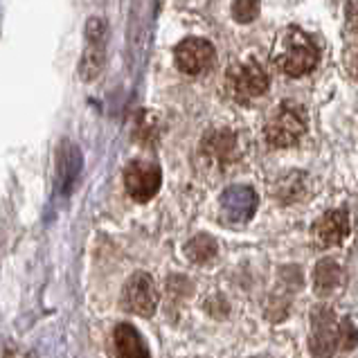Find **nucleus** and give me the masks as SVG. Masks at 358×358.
Listing matches in <instances>:
<instances>
[{
  "instance_id": "f257e3e1",
  "label": "nucleus",
  "mask_w": 358,
  "mask_h": 358,
  "mask_svg": "<svg viewBox=\"0 0 358 358\" xmlns=\"http://www.w3.org/2000/svg\"><path fill=\"white\" fill-rule=\"evenodd\" d=\"M320 61L318 45L309 34L295 27H286L278 34L273 45V64L289 77H304L315 70Z\"/></svg>"
},
{
  "instance_id": "f03ea898",
  "label": "nucleus",
  "mask_w": 358,
  "mask_h": 358,
  "mask_svg": "<svg viewBox=\"0 0 358 358\" xmlns=\"http://www.w3.org/2000/svg\"><path fill=\"white\" fill-rule=\"evenodd\" d=\"M306 133V113L295 101H284L268 117L264 127V138L271 147H293Z\"/></svg>"
},
{
  "instance_id": "7ed1b4c3",
  "label": "nucleus",
  "mask_w": 358,
  "mask_h": 358,
  "mask_svg": "<svg viewBox=\"0 0 358 358\" xmlns=\"http://www.w3.org/2000/svg\"><path fill=\"white\" fill-rule=\"evenodd\" d=\"M228 88L234 99L248 101L266 93L268 88V73L257 59H245L228 70Z\"/></svg>"
},
{
  "instance_id": "20e7f679",
  "label": "nucleus",
  "mask_w": 358,
  "mask_h": 358,
  "mask_svg": "<svg viewBox=\"0 0 358 358\" xmlns=\"http://www.w3.org/2000/svg\"><path fill=\"white\" fill-rule=\"evenodd\" d=\"M162 182V171L156 162L136 160L124 171V187L127 194L138 203H147L158 194Z\"/></svg>"
},
{
  "instance_id": "39448f33",
  "label": "nucleus",
  "mask_w": 358,
  "mask_h": 358,
  "mask_svg": "<svg viewBox=\"0 0 358 358\" xmlns=\"http://www.w3.org/2000/svg\"><path fill=\"white\" fill-rule=\"evenodd\" d=\"M173 59L180 73L185 75H201L214 66L217 50L206 38H185L173 50Z\"/></svg>"
},
{
  "instance_id": "423d86ee",
  "label": "nucleus",
  "mask_w": 358,
  "mask_h": 358,
  "mask_svg": "<svg viewBox=\"0 0 358 358\" xmlns=\"http://www.w3.org/2000/svg\"><path fill=\"white\" fill-rule=\"evenodd\" d=\"M122 304L124 309L140 315V318H149L153 315L158 306V291L156 284L147 273H136L133 278L124 284L122 291Z\"/></svg>"
},
{
  "instance_id": "0eeeda50",
  "label": "nucleus",
  "mask_w": 358,
  "mask_h": 358,
  "mask_svg": "<svg viewBox=\"0 0 358 358\" xmlns=\"http://www.w3.org/2000/svg\"><path fill=\"white\" fill-rule=\"evenodd\" d=\"M311 352L327 356L336 350V331H338V324H336V315L331 313L329 306H315L311 313Z\"/></svg>"
},
{
  "instance_id": "6e6552de",
  "label": "nucleus",
  "mask_w": 358,
  "mask_h": 358,
  "mask_svg": "<svg viewBox=\"0 0 358 358\" xmlns=\"http://www.w3.org/2000/svg\"><path fill=\"white\" fill-rule=\"evenodd\" d=\"M350 234V217L345 210H331L313 226V239L320 248H334L341 245Z\"/></svg>"
},
{
  "instance_id": "1a4fd4ad",
  "label": "nucleus",
  "mask_w": 358,
  "mask_h": 358,
  "mask_svg": "<svg viewBox=\"0 0 358 358\" xmlns=\"http://www.w3.org/2000/svg\"><path fill=\"white\" fill-rule=\"evenodd\" d=\"M115 350L122 358H147L149 356V347L145 338H142L136 327H131V324H117Z\"/></svg>"
},
{
  "instance_id": "9d476101",
  "label": "nucleus",
  "mask_w": 358,
  "mask_h": 358,
  "mask_svg": "<svg viewBox=\"0 0 358 358\" xmlns=\"http://www.w3.org/2000/svg\"><path fill=\"white\" fill-rule=\"evenodd\" d=\"M343 284V268L334 259H322L313 271V289L315 295L327 298V295L336 293V289Z\"/></svg>"
},
{
  "instance_id": "9b49d317",
  "label": "nucleus",
  "mask_w": 358,
  "mask_h": 358,
  "mask_svg": "<svg viewBox=\"0 0 358 358\" xmlns=\"http://www.w3.org/2000/svg\"><path fill=\"white\" fill-rule=\"evenodd\" d=\"M234 147H237V142H234V136L228 131H217V133H212V136L206 140V145H203V149H206L210 156L214 160H219V162H226L232 158V153H234Z\"/></svg>"
},
{
  "instance_id": "f8f14e48",
  "label": "nucleus",
  "mask_w": 358,
  "mask_h": 358,
  "mask_svg": "<svg viewBox=\"0 0 358 358\" xmlns=\"http://www.w3.org/2000/svg\"><path fill=\"white\" fill-rule=\"evenodd\" d=\"M187 257L196 264H208L217 257V241L208 234H199V237H194L189 243H187Z\"/></svg>"
},
{
  "instance_id": "ddd939ff",
  "label": "nucleus",
  "mask_w": 358,
  "mask_h": 358,
  "mask_svg": "<svg viewBox=\"0 0 358 358\" xmlns=\"http://www.w3.org/2000/svg\"><path fill=\"white\" fill-rule=\"evenodd\" d=\"M262 12L259 0H232V18L237 23H252Z\"/></svg>"
},
{
  "instance_id": "4468645a",
  "label": "nucleus",
  "mask_w": 358,
  "mask_h": 358,
  "mask_svg": "<svg viewBox=\"0 0 358 358\" xmlns=\"http://www.w3.org/2000/svg\"><path fill=\"white\" fill-rule=\"evenodd\" d=\"M356 343H358V331L354 329L350 318H343L338 324V331H336V350L352 352Z\"/></svg>"
},
{
  "instance_id": "2eb2a0df",
  "label": "nucleus",
  "mask_w": 358,
  "mask_h": 358,
  "mask_svg": "<svg viewBox=\"0 0 358 358\" xmlns=\"http://www.w3.org/2000/svg\"><path fill=\"white\" fill-rule=\"evenodd\" d=\"M345 66L352 73V77L358 79V38L354 43L347 45V50H345Z\"/></svg>"
},
{
  "instance_id": "dca6fc26",
  "label": "nucleus",
  "mask_w": 358,
  "mask_h": 358,
  "mask_svg": "<svg viewBox=\"0 0 358 358\" xmlns=\"http://www.w3.org/2000/svg\"><path fill=\"white\" fill-rule=\"evenodd\" d=\"M347 29L350 32H358V3L352 0L350 5H347Z\"/></svg>"
}]
</instances>
